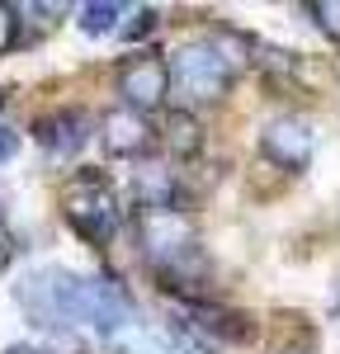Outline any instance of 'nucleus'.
Wrapping results in <instances>:
<instances>
[{"label": "nucleus", "mask_w": 340, "mask_h": 354, "mask_svg": "<svg viewBox=\"0 0 340 354\" xmlns=\"http://www.w3.org/2000/svg\"><path fill=\"white\" fill-rule=\"evenodd\" d=\"M236 76V62L227 57L223 38H203V43H185L170 57V90L185 104H218L227 85Z\"/></svg>", "instance_id": "1"}, {"label": "nucleus", "mask_w": 340, "mask_h": 354, "mask_svg": "<svg viewBox=\"0 0 340 354\" xmlns=\"http://www.w3.org/2000/svg\"><path fill=\"white\" fill-rule=\"evenodd\" d=\"M161 354H218L203 335H194L189 326H170L161 335Z\"/></svg>", "instance_id": "13"}, {"label": "nucleus", "mask_w": 340, "mask_h": 354, "mask_svg": "<svg viewBox=\"0 0 340 354\" xmlns=\"http://www.w3.org/2000/svg\"><path fill=\"white\" fill-rule=\"evenodd\" d=\"M308 19L321 28L331 43H340V0H312V5H308Z\"/></svg>", "instance_id": "14"}, {"label": "nucleus", "mask_w": 340, "mask_h": 354, "mask_svg": "<svg viewBox=\"0 0 340 354\" xmlns=\"http://www.w3.org/2000/svg\"><path fill=\"white\" fill-rule=\"evenodd\" d=\"M133 317H138V307H133V298H128L113 279H85V302H81V322L85 326L113 335V330L128 326Z\"/></svg>", "instance_id": "6"}, {"label": "nucleus", "mask_w": 340, "mask_h": 354, "mask_svg": "<svg viewBox=\"0 0 340 354\" xmlns=\"http://www.w3.org/2000/svg\"><path fill=\"white\" fill-rule=\"evenodd\" d=\"M133 189H138V203L147 208V218L151 213H175V194H180V185H175V170H166V165L147 161L138 170V180H133Z\"/></svg>", "instance_id": "10"}, {"label": "nucleus", "mask_w": 340, "mask_h": 354, "mask_svg": "<svg viewBox=\"0 0 340 354\" xmlns=\"http://www.w3.org/2000/svg\"><path fill=\"white\" fill-rule=\"evenodd\" d=\"M100 142H104V151L118 156V161H133V156H147L151 151V123H147V113L138 109H109L100 118Z\"/></svg>", "instance_id": "8"}, {"label": "nucleus", "mask_w": 340, "mask_h": 354, "mask_svg": "<svg viewBox=\"0 0 340 354\" xmlns=\"http://www.w3.org/2000/svg\"><path fill=\"white\" fill-rule=\"evenodd\" d=\"M15 302L28 312L38 330H62L81 326V302H85V279L66 270H38L15 288Z\"/></svg>", "instance_id": "3"}, {"label": "nucleus", "mask_w": 340, "mask_h": 354, "mask_svg": "<svg viewBox=\"0 0 340 354\" xmlns=\"http://www.w3.org/2000/svg\"><path fill=\"white\" fill-rule=\"evenodd\" d=\"M33 142H38L53 161H71V156H81V147L90 142V113L85 109L48 113V118L33 123Z\"/></svg>", "instance_id": "7"}, {"label": "nucleus", "mask_w": 340, "mask_h": 354, "mask_svg": "<svg viewBox=\"0 0 340 354\" xmlns=\"http://www.w3.org/2000/svg\"><path fill=\"white\" fill-rule=\"evenodd\" d=\"M15 151H19V137L10 133V123H5V118H0V161H10V156H15Z\"/></svg>", "instance_id": "18"}, {"label": "nucleus", "mask_w": 340, "mask_h": 354, "mask_svg": "<svg viewBox=\"0 0 340 354\" xmlns=\"http://www.w3.org/2000/svg\"><path fill=\"white\" fill-rule=\"evenodd\" d=\"M5 354H43V350H33V345H10Z\"/></svg>", "instance_id": "19"}, {"label": "nucleus", "mask_w": 340, "mask_h": 354, "mask_svg": "<svg viewBox=\"0 0 340 354\" xmlns=\"http://www.w3.org/2000/svg\"><path fill=\"white\" fill-rule=\"evenodd\" d=\"M15 255H19V245H15V236H10V227L0 222V270H5V265H10Z\"/></svg>", "instance_id": "17"}, {"label": "nucleus", "mask_w": 340, "mask_h": 354, "mask_svg": "<svg viewBox=\"0 0 340 354\" xmlns=\"http://www.w3.org/2000/svg\"><path fill=\"white\" fill-rule=\"evenodd\" d=\"M161 142H166L170 156H198V147H203V128H198V118L189 109H175L166 113V123H161Z\"/></svg>", "instance_id": "11"}, {"label": "nucleus", "mask_w": 340, "mask_h": 354, "mask_svg": "<svg viewBox=\"0 0 340 354\" xmlns=\"http://www.w3.org/2000/svg\"><path fill=\"white\" fill-rule=\"evenodd\" d=\"M118 95H123V109H161L170 95V62L156 53H133L118 66Z\"/></svg>", "instance_id": "4"}, {"label": "nucleus", "mask_w": 340, "mask_h": 354, "mask_svg": "<svg viewBox=\"0 0 340 354\" xmlns=\"http://www.w3.org/2000/svg\"><path fill=\"white\" fill-rule=\"evenodd\" d=\"M118 15H123V5H113V0H90V5H81V33H90V38L113 33V28H118Z\"/></svg>", "instance_id": "12"}, {"label": "nucleus", "mask_w": 340, "mask_h": 354, "mask_svg": "<svg viewBox=\"0 0 340 354\" xmlns=\"http://www.w3.org/2000/svg\"><path fill=\"white\" fill-rule=\"evenodd\" d=\"M312 147H317V133L298 113H279V118H270L260 128V151L274 165H283V170H303L312 161Z\"/></svg>", "instance_id": "5"}, {"label": "nucleus", "mask_w": 340, "mask_h": 354, "mask_svg": "<svg viewBox=\"0 0 340 354\" xmlns=\"http://www.w3.org/2000/svg\"><path fill=\"white\" fill-rule=\"evenodd\" d=\"M156 19H161L156 10H138V15H133V24L123 28V38H128V43H138V38H147V33L156 28Z\"/></svg>", "instance_id": "16"}, {"label": "nucleus", "mask_w": 340, "mask_h": 354, "mask_svg": "<svg viewBox=\"0 0 340 354\" xmlns=\"http://www.w3.org/2000/svg\"><path fill=\"white\" fill-rule=\"evenodd\" d=\"M62 213L71 222V232L90 245H109L123 227V208H118V194L100 170H81L66 189H62Z\"/></svg>", "instance_id": "2"}, {"label": "nucleus", "mask_w": 340, "mask_h": 354, "mask_svg": "<svg viewBox=\"0 0 340 354\" xmlns=\"http://www.w3.org/2000/svg\"><path fill=\"white\" fill-rule=\"evenodd\" d=\"M185 326L194 335H218V340H251V322L236 317V312H223V307H208V302H189L185 307Z\"/></svg>", "instance_id": "9"}, {"label": "nucleus", "mask_w": 340, "mask_h": 354, "mask_svg": "<svg viewBox=\"0 0 340 354\" xmlns=\"http://www.w3.org/2000/svg\"><path fill=\"white\" fill-rule=\"evenodd\" d=\"M15 43H19V10L0 5V53H10Z\"/></svg>", "instance_id": "15"}, {"label": "nucleus", "mask_w": 340, "mask_h": 354, "mask_svg": "<svg viewBox=\"0 0 340 354\" xmlns=\"http://www.w3.org/2000/svg\"><path fill=\"white\" fill-rule=\"evenodd\" d=\"M336 317H340V283H336Z\"/></svg>", "instance_id": "20"}]
</instances>
